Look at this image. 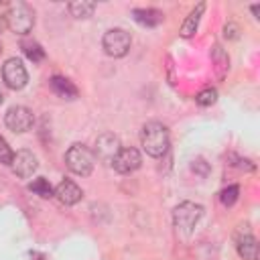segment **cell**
Instances as JSON below:
<instances>
[{"label": "cell", "instance_id": "484cf974", "mask_svg": "<svg viewBox=\"0 0 260 260\" xmlns=\"http://www.w3.org/2000/svg\"><path fill=\"white\" fill-rule=\"evenodd\" d=\"M2 102H4V95H2V93H0V104H2Z\"/></svg>", "mask_w": 260, "mask_h": 260}, {"label": "cell", "instance_id": "9c48e42d", "mask_svg": "<svg viewBox=\"0 0 260 260\" xmlns=\"http://www.w3.org/2000/svg\"><path fill=\"white\" fill-rule=\"evenodd\" d=\"M118 152H120V140H118V136H114V134H110V132L98 136V140H95V152H93V154H95L100 160L112 162Z\"/></svg>", "mask_w": 260, "mask_h": 260}, {"label": "cell", "instance_id": "9a60e30c", "mask_svg": "<svg viewBox=\"0 0 260 260\" xmlns=\"http://www.w3.org/2000/svg\"><path fill=\"white\" fill-rule=\"evenodd\" d=\"M132 16L138 24H144V26H156L162 22V12L156 10V8H134L132 10Z\"/></svg>", "mask_w": 260, "mask_h": 260}, {"label": "cell", "instance_id": "7402d4cb", "mask_svg": "<svg viewBox=\"0 0 260 260\" xmlns=\"http://www.w3.org/2000/svg\"><path fill=\"white\" fill-rule=\"evenodd\" d=\"M12 158H14V152L10 150L8 142L0 136V162H2V165H10V162H12Z\"/></svg>", "mask_w": 260, "mask_h": 260}, {"label": "cell", "instance_id": "8992f818", "mask_svg": "<svg viewBox=\"0 0 260 260\" xmlns=\"http://www.w3.org/2000/svg\"><path fill=\"white\" fill-rule=\"evenodd\" d=\"M2 77H4V83L10 89H22L26 85V81H28V73H26L22 61L16 59V57L8 59L2 65Z\"/></svg>", "mask_w": 260, "mask_h": 260}, {"label": "cell", "instance_id": "52a82bcc", "mask_svg": "<svg viewBox=\"0 0 260 260\" xmlns=\"http://www.w3.org/2000/svg\"><path fill=\"white\" fill-rule=\"evenodd\" d=\"M4 122H6V126H8L12 132H26V130L32 128L35 118H32V112H30L28 108H24V106H12V108L6 112Z\"/></svg>", "mask_w": 260, "mask_h": 260}, {"label": "cell", "instance_id": "2e32d148", "mask_svg": "<svg viewBox=\"0 0 260 260\" xmlns=\"http://www.w3.org/2000/svg\"><path fill=\"white\" fill-rule=\"evenodd\" d=\"M28 191L35 193V195H39L41 199H51V197L55 195V189H53L51 183H49L47 179H43V177L32 179V181L28 183Z\"/></svg>", "mask_w": 260, "mask_h": 260}, {"label": "cell", "instance_id": "d6986e66", "mask_svg": "<svg viewBox=\"0 0 260 260\" xmlns=\"http://www.w3.org/2000/svg\"><path fill=\"white\" fill-rule=\"evenodd\" d=\"M238 193H240L238 185H230V187L221 189V193H219V201H221L225 207H232V205L238 201Z\"/></svg>", "mask_w": 260, "mask_h": 260}, {"label": "cell", "instance_id": "4fadbf2b", "mask_svg": "<svg viewBox=\"0 0 260 260\" xmlns=\"http://www.w3.org/2000/svg\"><path fill=\"white\" fill-rule=\"evenodd\" d=\"M49 85H51V89H53L59 98H63V100H75V98H77V87H75L69 79H65V77H61V75H53V77L49 79Z\"/></svg>", "mask_w": 260, "mask_h": 260}, {"label": "cell", "instance_id": "ffe728a7", "mask_svg": "<svg viewBox=\"0 0 260 260\" xmlns=\"http://www.w3.org/2000/svg\"><path fill=\"white\" fill-rule=\"evenodd\" d=\"M22 47H24V53H26V57H28L32 63H39V61H43V57H45V51L41 49V45H39V43H24Z\"/></svg>", "mask_w": 260, "mask_h": 260}, {"label": "cell", "instance_id": "7c38bea8", "mask_svg": "<svg viewBox=\"0 0 260 260\" xmlns=\"http://www.w3.org/2000/svg\"><path fill=\"white\" fill-rule=\"evenodd\" d=\"M236 248H238V254L244 258V260H256V238L246 230V232H238L236 236Z\"/></svg>", "mask_w": 260, "mask_h": 260}, {"label": "cell", "instance_id": "277c9868", "mask_svg": "<svg viewBox=\"0 0 260 260\" xmlns=\"http://www.w3.org/2000/svg\"><path fill=\"white\" fill-rule=\"evenodd\" d=\"M203 217V205L193 201H183L173 209V223L181 232H191Z\"/></svg>", "mask_w": 260, "mask_h": 260}, {"label": "cell", "instance_id": "ba28073f", "mask_svg": "<svg viewBox=\"0 0 260 260\" xmlns=\"http://www.w3.org/2000/svg\"><path fill=\"white\" fill-rule=\"evenodd\" d=\"M142 162V156L136 148H120V152L114 156L112 160V167L122 173V175H128V173H134Z\"/></svg>", "mask_w": 260, "mask_h": 260}, {"label": "cell", "instance_id": "3957f363", "mask_svg": "<svg viewBox=\"0 0 260 260\" xmlns=\"http://www.w3.org/2000/svg\"><path fill=\"white\" fill-rule=\"evenodd\" d=\"M6 26L18 35H26L32 30V24H35V12L30 6H26L24 2H16L8 8L6 16Z\"/></svg>", "mask_w": 260, "mask_h": 260}, {"label": "cell", "instance_id": "603a6c76", "mask_svg": "<svg viewBox=\"0 0 260 260\" xmlns=\"http://www.w3.org/2000/svg\"><path fill=\"white\" fill-rule=\"evenodd\" d=\"M191 169H193L195 173H199L201 177H207V173H209V167H207V162H205L203 158H197V160H193Z\"/></svg>", "mask_w": 260, "mask_h": 260}, {"label": "cell", "instance_id": "5bb4252c", "mask_svg": "<svg viewBox=\"0 0 260 260\" xmlns=\"http://www.w3.org/2000/svg\"><path fill=\"white\" fill-rule=\"evenodd\" d=\"M203 12H205V2H199V4L189 12V16L185 18V22H183V26H181V37H183V39H189V37L195 35Z\"/></svg>", "mask_w": 260, "mask_h": 260}, {"label": "cell", "instance_id": "44dd1931", "mask_svg": "<svg viewBox=\"0 0 260 260\" xmlns=\"http://www.w3.org/2000/svg\"><path fill=\"white\" fill-rule=\"evenodd\" d=\"M215 100H217V91L213 87H205L195 95V102L199 106H211V104H215Z\"/></svg>", "mask_w": 260, "mask_h": 260}, {"label": "cell", "instance_id": "7a4b0ae2", "mask_svg": "<svg viewBox=\"0 0 260 260\" xmlns=\"http://www.w3.org/2000/svg\"><path fill=\"white\" fill-rule=\"evenodd\" d=\"M65 165L71 173L79 175V177H87L93 171L95 165V154L93 150H89L85 144H73L69 146V150L65 152Z\"/></svg>", "mask_w": 260, "mask_h": 260}, {"label": "cell", "instance_id": "8fae6325", "mask_svg": "<svg viewBox=\"0 0 260 260\" xmlns=\"http://www.w3.org/2000/svg\"><path fill=\"white\" fill-rule=\"evenodd\" d=\"M81 195H83V191H81L73 181H69V179L61 181V183L55 187V197H57L61 203H65V205H75V203L81 199Z\"/></svg>", "mask_w": 260, "mask_h": 260}, {"label": "cell", "instance_id": "ac0fdd59", "mask_svg": "<svg viewBox=\"0 0 260 260\" xmlns=\"http://www.w3.org/2000/svg\"><path fill=\"white\" fill-rule=\"evenodd\" d=\"M211 59H213V63H215L217 75H219V77H223V75H225V71H228V65H230L228 55L223 53V49H221V47H213V51H211Z\"/></svg>", "mask_w": 260, "mask_h": 260}, {"label": "cell", "instance_id": "e0dca14e", "mask_svg": "<svg viewBox=\"0 0 260 260\" xmlns=\"http://www.w3.org/2000/svg\"><path fill=\"white\" fill-rule=\"evenodd\" d=\"M67 8H69L71 16H75V18H87V16L93 14L95 4L93 2H87V0H75V2H69Z\"/></svg>", "mask_w": 260, "mask_h": 260}, {"label": "cell", "instance_id": "d4e9b609", "mask_svg": "<svg viewBox=\"0 0 260 260\" xmlns=\"http://www.w3.org/2000/svg\"><path fill=\"white\" fill-rule=\"evenodd\" d=\"M6 28V20H4V16H0V32Z\"/></svg>", "mask_w": 260, "mask_h": 260}, {"label": "cell", "instance_id": "30bf717a", "mask_svg": "<svg viewBox=\"0 0 260 260\" xmlns=\"http://www.w3.org/2000/svg\"><path fill=\"white\" fill-rule=\"evenodd\" d=\"M10 167H12V171H14L16 177L28 179V177H32V173L37 171L39 165H37V156H35L32 152H28V150H18V152L14 154Z\"/></svg>", "mask_w": 260, "mask_h": 260}, {"label": "cell", "instance_id": "6da1fadb", "mask_svg": "<svg viewBox=\"0 0 260 260\" xmlns=\"http://www.w3.org/2000/svg\"><path fill=\"white\" fill-rule=\"evenodd\" d=\"M140 142H142V148L148 156H162L167 154L169 150V130L165 124L160 122H148L142 126V132H140Z\"/></svg>", "mask_w": 260, "mask_h": 260}, {"label": "cell", "instance_id": "cb8c5ba5", "mask_svg": "<svg viewBox=\"0 0 260 260\" xmlns=\"http://www.w3.org/2000/svg\"><path fill=\"white\" fill-rule=\"evenodd\" d=\"M236 32H238V26H236V24H225V28H223V35H225L228 39H236V37H238Z\"/></svg>", "mask_w": 260, "mask_h": 260}, {"label": "cell", "instance_id": "5b68a950", "mask_svg": "<svg viewBox=\"0 0 260 260\" xmlns=\"http://www.w3.org/2000/svg\"><path fill=\"white\" fill-rule=\"evenodd\" d=\"M132 39L124 28H110L104 39H102V47L110 57H124L130 51Z\"/></svg>", "mask_w": 260, "mask_h": 260}]
</instances>
